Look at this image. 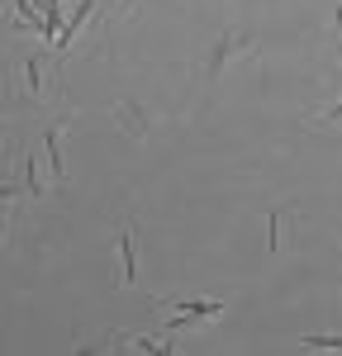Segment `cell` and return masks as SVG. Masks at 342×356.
<instances>
[{"label":"cell","instance_id":"6da1fadb","mask_svg":"<svg viewBox=\"0 0 342 356\" xmlns=\"http://www.w3.org/2000/svg\"><path fill=\"white\" fill-rule=\"evenodd\" d=\"M256 53V43H252V33H233V29H224L219 38H214V48H209V57H204V76L209 81H219L228 67L238 62V57H252Z\"/></svg>","mask_w":342,"mask_h":356},{"label":"cell","instance_id":"7a4b0ae2","mask_svg":"<svg viewBox=\"0 0 342 356\" xmlns=\"http://www.w3.org/2000/svg\"><path fill=\"white\" fill-rule=\"evenodd\" d=\"M114 247H119V285H133V280H138V223L133 219L119 223Z\"/></svg>","mask_w":342,"mask_h":356},{"label":"cell","instance_id":"3957f363","mask_svg":"<svg viewBox=\"0 0 342 356\" xmlns=\"http://www.w3.org/2000/svg\"><path fill=\"white\" fill-rule=\"evenodd\" d=\"M214 314H219V300H190V304H181V314H171L167 328H186V323H195V318H214Z\"/></svg>","mask_w":342,"mask_h":356},{"label":"cell","instance_id":"277c9868","mask_svg":"<svg viewBox=\"0 0 342 356\" xmlns=\"http://www.w3.org/2000/svg\"><path fill=\"white\" fill-rule=\"evenodd\" d=\"M114 119H119V129H124V134H133V138H147V114H142L138 105H129V100H119V105H114Z\"/></svg>","mask_w":342,"mask_h":356},{"label":"cell","instance_id":"5b68a950","mask_svg":"<svg viewBox=\"0 0 342 356\" xmlns=\"http://www.w3.org/2000/svg\"><path fill=\"white\" fill-rule=\"evenodd\" d=\"M48 162H53V176L62 181V176H67V166H62V124L48 129Z\"/></svg>","mask_w":342,"mask_h":356},{"label":"cell","instance_id":"8992f818","mask_svg":"<svg viewBox=\"0 0 342 356\" xmlns=\"http://www.w3.org/2000/svg\"><path fill=\"white\" fill-rule=\"evenodd\" d=\"M300 347H309V352H342V337H300Z\"/></svg>","mask_w":342,"mask_h":356},{"label":"cell","instance_id":"52a82bcc","mask_svg":"<svg viewBox=\"0 0 342 356\" xmlns=\"http://www.w3.org/2000/svg\"><path fill=\"white\" fill-rule=\"evenodd\" d=\"M338 124H342V105H338V110H328V114H314V119H309V129H338Z\"/></svg>","mask_w":342,"mask_h":356},{"label":"cell","instance_id":"ba28073f","mask_svg":"<svg viewBox=\"0 0 342 356\" xmlns=\"http://www.w3.org/2000/svg\"><path fill=\"white\" fill-rule=\"evenodd\" d=\"M333 24H338V43H342V5H338V19H333Z\"/></svg>","mask_w":342,"mask_h":356},{"label":"cell","instance_id":"9c48e42d","mask_svg":"<svg viewBox=\"0 0 342 356\" xmlns=\"http://www.w3.org/2000/svg\"><path fill=\"white\" fill-rule=\"evenodd\" d=\"M0 238H5V204H0Z\"/></svg>","mask_w":342,"mask_h":356}]
</instances>
